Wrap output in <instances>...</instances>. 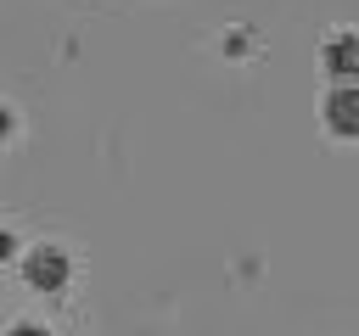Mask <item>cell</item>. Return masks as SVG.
<instances>
[{
	"mask_svg": "<svg viewBox=\"0 0 359 336\" xmlns=\"http://www.w3.org/2000/svg\"><path fill=\"white\" fill-rule=\"evenodd\" d=\"M22 274H28V286H34V291H62V286H67V274H73V258H67V246L39 241V246H28V252H22Z\"/></svg>",
	"mask_w": 359,
	"mask_h": 336,
	"instance_id": "6da1fadb",
	"label": "cell"
},
{
	"mask_svg": "<svg viewBox=\"0 0 359 336\" xmlns=\"http://www.w3.org/2000/svg\"><path fill=\"white\" fill-rule=\"evenodd\" d=\"M6 336H50V330H45L39 319H11V325H6Z\"/></svg>",
	"mask_w": 359,
	"mask_h": 336,
	"instance_id": "277c9868",
	"label": "cell"
},
{
	"mask_svg": "<svg viewBox=\"0 0 359 336\" xmlns=\"http://www.w3.org/2000/svg\"><path fill=\"white\" fill-rule=\"evenodd\" d=\"M320 62H325V73H331L337 84H353V78H359V34H353V28L331 34V39L320 45Z\"/></svg>",
	"mask_w": 359,
	"mask_h": 336,
	"instance_id": "7a4b0ae2",
	"label": "cell"
},
{
	"mask_svg": "<svg viewBox=\"0 0 359 336\" xmlns=\"http://www.w3.org/2000/svg\"><path fill=\"white\" fill-rule=\"evenodd\" d=\"M11 123H17V118H11V106H6V101H0V140H6V134H11Z\"/></svg>",
	"mask_w": 359,
	"mask_h": 336,
	"instance_id": "8992f818",
	"label": "cell"
},
{
	"mask_svg": "<svg viewBox=\"0 0 359 336\" xmlns=\"http://www.w3.org/2000/svg\"><path fill=\"white\" fill-rule=\"evenodd\" d=\"M320 112H325V123L337 134H359V78L353 84H331L325 101H320Z\"/></svg>",
	"mask_w": 359,
	"mask_h": 336,
	"instance_id": "3957f363",
	"label": "cell"
},
{
	"mask_svg": "<svg viewBox=\"0 0 359 336\" xmlns=\"http://www.w3.org/2000/svg\"><path fill=\"white\" fill-rule=\"evenodd\" d=\"M6 258H17V235H11V230H0V263H6Z\"/></svg>",
	"mask_w": 359,
	"mask_h": 336,
	"instance_id": "5b68a950",
	"label": "cell"
}]
</instances>
